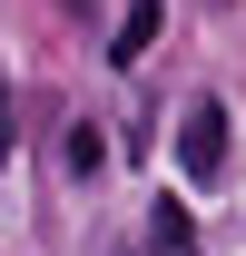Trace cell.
Returning a JSON list of instances; mask_svg holds the SVG:
<instances>
[{"label": "cell", "instance_id": "3", "mask_svg": "<svg viewBox=\"0 0 246 256\" xmlns=\"http://www.w3.org/2000/svg\"><path fill=\"white\" fill-rule=\"evenodd\" d=\"M148 246H158V256H187V246H197V236H187V207H158V226H148Z\"/></svg>", "mask_w": 246, "mask_h": 256}, {"label": "cell", "instance_id": "1", "mask_svg": "<svg viewBox=\"0 0 246 256\" xmlns=\"http://www.w3.org/2000/svg\"><path fill=\"white\" fill-rule=\"evenodd\" d=\"M178 168L197 178V188L226 168V108H216V98H187V118H178Z\"/></svg>", "mask_w": 246, "mask_h": 256}, {"label": "cell", "instance_id": "2", "mask_svg": "<svg viewBox=\"0 0 246 256\" xmlns=\"http://www.w3.org/2000/svg\"><path fill=\"white\" fill-rule=\"evenodd\" d=\"M148 40H158V0H138L118 20V60H148Z\"/></svg>", "mask_w": 246, "mask_h": 256}, {"label": "cell", "instance_id": "4", "mask_svg": "<svg viewBox=\"0 0 246 256\" xmlns=\"http://www.w3.org/2000/svg\"><path fill=\"white\" fill-rule=\"evenodd\" d=\"M20 148V128H10V79H0V158Z\"/></svg>", "mask_w": 246, "mask_h": 256}]
</instances>
